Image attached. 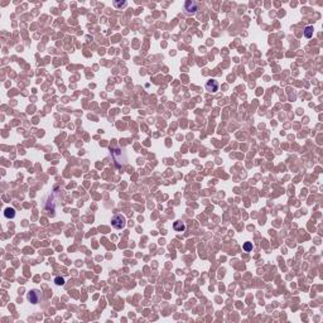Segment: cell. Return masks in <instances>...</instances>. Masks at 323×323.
I'll return each mask as SVG.
<instances>
[{"mask_svg":"<svg viewBox=\"0 0 323 323\" xmlns=\"http://www.w3.org/2000/svg\"><path fill=\"white\" fill-rule=\"evenodd\" d=\"M39 298H40L39 292H37V290H32V292H29V294H28V299L31 300V303H38Z\"/></svg>","mask_w":323,"mask_h":323,"instance_id":"277c9868","label":"cell"},{"mask_svg":"<svg viewBox=\"0 0 323 323\" xmlns=\"http://www.w3.org/2000/svg\"><path fill=\"white\" fill-rule=\"evenodd\" d=\"M173 228L176 230L177 232H183L186 230V225H184V222H182V221H176L174 225H173Z\"/></svg>","mask_w":323,"mask_h":323,"instance_id":"5b68a950","label":"cell"},{"mask_svg":"<svg viewBox=\"0 0 323 323\" xmlns=\"http://www.w3.org/2000/svg\"><path fill=\"white\" fill-rule=\"evenodd\" d=\"M206 90L208 91V92H216V91H218V82L217 81H215V80H211V81H208L206 83Z\"/></svg>","mask_w":323,"mask_h":323,"instance_id":"3957f363","label":"cell"},{"mask_svg":"<svg viewBox=\"0 0 323 323\" xmlns=\"http://www.w3.org/2000/svg\"><path fill=\"white\" fill-rule=\"evenodd\" d=\"M4 216L6 218H13L14 216H15V210L8 207V208H5V211H4Z\"/></svg>","mask_w":323,"mask_h":323,"instance_id":"8992f818","label":"cell"},{"mask_svg":"<svg viewBox=\"0 0 323 323\" xmlns=\"http://www.w3.org/2000/svg\"><path fill=\"white\" fill-rule=\"evenodd\" d=\"M244 250H245V251L253 250V244H251V242H246L245 245H244Z\"/></svg>","mask_w":323,"mask_h":323,"instance_id":"9c48e42d","label":"cell"},{"mask_svg":"<svg viewBox=\"0 0 323 323\" xmlns=\"http://www.w3.org/2000/svg\"><path fill=\"white\" fill-rule=\"evenodd\" d=\"M111 225L118 228V230H121L126 226V218L124 216H121V215H115L111 220Z\"/></svg>","mask_w":323,"mask_h":323,"instance_id":"6da1fadb","label":"cell"},{"mask_svg":"<svg viewBox=\"0 0 323 323\" xmlns=\"http://www.w3.org/2000/svg\"><path fill=\"white\" fill-rule=\"evenodd\" d=\"M54 282H56L57 285H63V284H64V279H63V278H60V276H57V278L54 279Z\"/></svg>","mask_w":323,"mask_h":323,"instance_id":"ba28073f","label":"cell"},{"mask_svg":"<svg viewBox=\"0 0 323 323\" xmlns=\"http://www.w3.org/2000/svg\"><path fill=\"white\" fill-rule=\"evenodd\" d=\"M304 35L307 38H311L313 35V27H307L305 31H304Z\"/></svg>","mask_w":323,"mask_h":323,"instance_id":"52a82bcc","label":"cell"},{"mask_svg":"<svg viewBox=\"0 0 323 323\" xmlns=\"http://www.w3.org/2000/svg\"><path fill=\"white\" fill-rule=\"evenodd\" d=\"M197 8H198V5H197L196 2H187L186 5H184V10H186L187 14H195Z\"/></svg>","mask_w":323,"mask_h":323,"instance_id":"7a4b0ae2","label":"cell"}]
</instances>
